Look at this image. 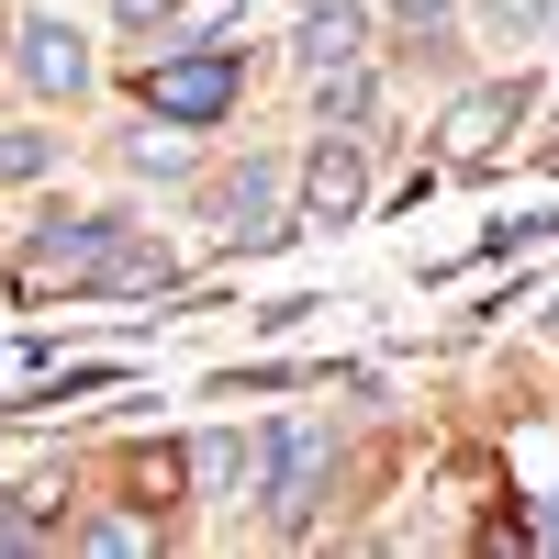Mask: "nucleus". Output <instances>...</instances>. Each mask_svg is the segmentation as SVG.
<instances>
[{
  "mask_svg": "<svg viewBox=\"0 0 559 559\" xmlns=\"http://www.w3.org/2000/svg\"><path fill=\"white\" fill-rule=\"evenodd\" d=\"M236 90H247L236 45H168V57L146 68V112H157V123H224V112H236Z\"/></svg>",
  "mask_w": 559,
  "mask_h": 559,
  "instance_id": "1",
  "label": "nucleus"
},
{
  "mask_svg": "<svg viewBox=\"0 0 559 559\" xmlns=\"http://www.w3.org/2000/svg\"><path fill=\"white\" fill-rule=\"evenodd\" d=\"M134 236V224L123 213H57V224H45V236L23 247V292H57V280H68V292H102V269H112V247Z\"/></svg>",
  "mask_w": 559,
  "mask_h": 559,
  "instance_id": "2",
  "label": "nucleus"
},
{
  "mask_svg": "<svg viewBox=\"0 0 559 559\" xmlns=\"http://www.w3.org/2000/svg\"><path fill=\"white\" fill-rule=\"evenodd\" d=\"M213 224H224V247H280L292 236V213H280V157H247L236 179H213Z\"/></svg>",
  "mask_w": 559,
  "mask_h": 559,
  "instance_id": "3",
  "label": "nucleus"
},
{
  "mask_svg": "<svg viewBox=\"0 0 559 559\" xmlns=\"http://www.w3.org/2000/svg\"><path fill=\"white\" fill-rule=\"evenodd\" d=\"M324 471H336V437H324V426H292V437H280L269 448V515L280 526H313V503H324Z\"/></svg>",
  "mask_w": 559,
  "mask_h": 559,
  "instance_id": "4",
  "label": "nucleus"
},
{
  "mask_svg": "<svg viewBox=\"0 0 559 559\" xmlns=\"http://www.w3.org/2000/svg\"><path fill=\"white\" fill-rule=\"evenodd\" d=\"M12 68L45 90V102H79V90H90V45L57 12H34V23H12Z\"/></svg>",
  "mask_w": 559,
  "mask_h": 559,
  "instance_id": "5",
  "label": "nucleus"
},
{
  "mask_svg": "<svg viewBox=\"0 0 559 559\" xmlns=\"http://www.w3.org/2000/svg\"><path fill=\"white\" fill-rule=\"evenodd\" d=\"M369 202V157H358V134H324V146L302 157V224H347Z\"/></svg>",
  "mask_w": 559,
  "mask_h": 559,
  "instance_id": "6",
  "label": "nucleus"
},
{
  "mask_svg": "<svg viewBox=\"0 0 559 559\" xmlns=\"http://www.w3.org/2000/svg\"><path fill=\"white\" fill-rule=\"evenodd\" d=\"M526 102H537V90H526V79H492V90H471V102H459V112H448V157H459V168H471V157H492V146H503V134H515V123H526Z\"/></svg>",
  "mask_w": 559,
  "mask_h": 559,
  "instance_id": "7",
  "label": "nucleus"
},
{
  "mask_svg": "<svg viewBox=\"0 0 559 559\" xmlns=\"http://www.w3.org/2000/svg\"><path fill=\"white\" fill-rule=\"evenodd\" d=\"M292 57L324 79V68H358L369 57V12H358V0H313V12H302V34H292Z\"/></svg>",
  "mask_w": 559,
  "mask_h": 559,
  "instance_id": "8",
  "label": "nucleus"
},
{
  "mask_svg": "<svg viewBox=\"0 0 559 559\" xmlns=\"http://www.w3.org/2000/svg\"><path fill=\"white\" fill-rule=\"evenodd\" d=\"M369 112H381V90H369L358 68H324V123H347V134H358Z\"/></svg>",
  "mask_w": 559,
  "mask_h": 559,
  "instance_id": "9",
  "label": "nucleus"
},
{
  "mask_svg": "<svg viewBox=\"0 0 559 559\" xmlns=\"http://www.w3.org/2000/svg\"><path fill=\"white\" fill-rule=\"evenodd\" d=\"M45 157H57L45 134H0V179H45Z\"/></svg>",
  "mask_w": 559,
  "mask_h": 559,
  "instance_id": "10",
  "label": "nucleus"
},
{
  "mask_svg": "<svg viewBox=\"0 0 559 559\" xmlns=\"http://www.w3.org/2000/svg\"><path fill=\"white\" fill-rule=\"evenodd\" d=\"M537 23H548V0H492V34H503V45H526Z\"/></svg>",
  "mask_w": 559,
  "mask_h": 559,
  "instance_id": "11",
  "label": "nucleus"
},
{
  "mask_svg": "<svg viewBox=\"0 0 559 559\" xmlns=\"http://www.w3.org/2000/svg\"><path fill=\"white\" fill-rule=\"evenodd\" d=\"M392 12H403V23H414V34H426V23H437V12H459V0H392Z\"/></svg>",
  "mask_w": 559,
  "mask_h": 559,
  "instance_id": "12",
  "label": "nucleus"
},
{
  "mask_svg": "<svg viewBox=\"0 0 559 559\" xmlns=\"http://www.w3.org/2000/svg\"><path fill=\"white\" fill-rule=\"evenodd\" d=\"M537 537H548V548H559V492H548V503H537Z\"/></svg>",
  "mask_w": 559,
  "mask_h": 559,
  "instance_id": "13",
  "label": "nucleus"
},
{
  "mask_svg": "<svg viewBox=\"0 0 559 559\" xmlns=\"http://www.w3.org/2000/svg\"><path fill=\"white\" fill-rule=\"evenodd\" d=\"M157 12H168V0H123V23H157Z\"/></svg>",
  "mask_w": 559,
  "mask_h": 559,
  "instance_id": "14",
  "label": "nucleus"
},
{
  "mask_svg": "<svg viewBox=\"0 0 559 559\" xmlns=\"http://www.w3.org/2000/svg\"><path fill=\"white\" fill-rule=\"evenodd\" d=\"M0 45H12V23H0Z\"/></svg>",
  "mask_w": 559,
  "mask_h": 559,
  "instance_id": "15",
  "label": "nucleus"
}]
</instances>
